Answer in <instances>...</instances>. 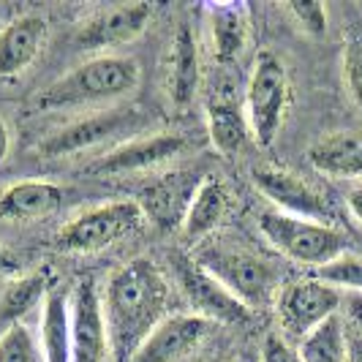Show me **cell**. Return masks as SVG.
Wrapping results in <instances>:
<instances>
[{
	"label": "cell",
	"mask_w": 362,
	"mask_h": 362,
	"mask_svg": "<svg viewBox=\"0 0 362 362\" xmlns=\"http://www.w3.org/2000/svg\"><path fill=\"white\" fill-rule=\"evenodd\" d=\"M101 305L115 362H131L169 316V278L153 259H134L109 275Z\"/></svg>",
	"instance_id": "1"
},
{
	"label": "cell",
	"mask_w": 362,
	"mask_h": 362,
	"mask_svg": "<svg viewBox=\"0 0 362 362\" xmlns=\"http://www.w3.org/2000/svg\"><path fill=\"white\" fill-rule=\"evenodd\" d=\"M139 66L131 57L120 54H98L76 66L66 76L54 79L47 90L36 98L41 112H57V109L90 107L101 101L123 98L139 85Z\"/></svg>",
	"instance_id": "2"
},
{
	"label": "cell",
	"mask_w": 362,
	"mask_h": 362,
	"mask_svg": "<svg viewBox=\"0 0 362 362\" xmlns=\"http://www.w3.org/2000/svg\"><path fill=\"white\" fill-rule=\"evenodd\" d=\"M194 259L251 313L275 305V297L281 291V270L270 259L223 240L202 245Z\"/></svg>",
	"instance_id": "3"
},
{
	"label": "cell",
	"mask_w": 362,
	"mask_h": 362,
	"mask_svg": "<svg viewBox=\"0 0 362 362\" xmlns=\"http://www.w3.org/2000/svg\"><path fill=\"white\" fill-rule=\"evenodd\" d=\"M259 229L272 248L294 264L322 270L329 262L349 251V240L332 223L297 218L281 210H267L259 216Z\"/></svg>",
	"instance_id": "4"
},
{
	"label": "cell",
	"mask_w": 362,
	"mask_h": 362,
	"mask_svg": "<svg viewBox=\"0 0 362 362\" xmlns=\"http://www.w3.org/2000/svg\"><path fill=\"white\" fill-rule=\"evenodd\" d=\"M291 104V82L284 60L270 49L256 54L251 79L245 88V117L251 126V136L259 147H270L286 120Z\"/></svg>",
	"instance_id": "5"
},
{
	"label": "cell",
	"mask_w": 362,
	"mask_h": 362,
	"mask_svg": "<svg viewBox=\"0 0 362 362\" xmlns=\"http://www.w3.org/2000/svg\"><path fill=\"white\" fill-rule=\"evenodd\" d=\"M145 223L147 218L136 199L107 202L69 221L54 237V248L63 254H95L142 232Z\"/></svg>",
	"instance_id": "6"
},
{
	"label": "cell",
	"mask_w": 362,
	"mask_h": 362,
	"mask_svg": "<svg viewBox=\"0 0 362 362\" xmlns=\"http://www.w3.org/2000/svg\"><path fill=\"white\" fill-rule=\"evenodd\" d=\"M341 300H344V291L310 275L281 286L275 297V313H278L281 329L289 338L303 341L319 325H325L327 319L341 313Z\"/></svg>",
	"instance_id": "7"
},
{
	"label": "cell",
	"mask_w": 362,
	"mask_h": 362,
	"mask_svg": "<svg viewBox=\"0 0 362 362\" xmlns=\"http://www.w3.org/2000/svg\"><path fill=\"white\" fill-rule=\"evenodd\" d=\"M71 362H115L101 289L93 275L71 286Z\"/></svg>",
	"instance_id": "8"
},
{
	"label": "cell",
	"mask_w": 362,
	"mask_h": 362,
	"mask_svg": "<svg viewBox=\"0 0 362 362\" xmlns=\"http://www.w3.org/2000/svg\"><path fill=\"white\" fill-rule=\"evenodd\" d=\"M202 175L197 169H172L142 185L136 204L142 207L145 218L158 226L161 232H180L182 221L188 216V207L199 191Z\"/></svg>",
	"instance_id": "9"
},
{
	"label": "cell",
	"mask_w": 362,
	"mask_h": 362,
	"mask_svg": "<svg viewBox=\"0 0 362 362\" xmlns=\"http://www.w3.org/2000/svg\"><path fill=\"white\" fill-rule=\"evenodd\" d=\"M251 177H254L256 188L275 204V210L297 218H310V221L332 223V216H335L332 202L327 199L325 191H319L305 177L294 175L289 169L272 166V163L256 166Z\"/></svg>",
	"instance_id": "10"
},
{
	"label": "cell",
	"mask_w": 362,
	"mask_h": 362,
	"mask_svg": "<svg viewBox=\"0 0 362 362\" xmlns=\"http://www.w3.org/2000/svg\"><path fill=\"white\" fill-rule=\"evenodd\" d=\"M172 275L177 281L182 294L188 297L191 305H197V316H204L210 322L223 325H245L254 313L245 308L240 300H235L229 291L218 284L210 272L197 264L194 256H172Z\"/></svg>",
	"instance_id": "11"
},
{
	"label": "cell",
	"mask_w": 362,
	"mask_h": 362,
	"mask_svg": "<svg viewBox=\"0 0 362 362\" xmlns=\"http://www.w3.org/2000/svg\"><path fill=\"white\" fill-rule=\"evenodd\" d=\"M136 126H139L136 109H107V112H95L90 117H82L71 126L57 128L52 136L38 142L36 150L41 158H63V156L98 147L101 142L112 139L117 131H128Z\"/></svg>",
	"instance_id": "12"
},
{
	"label": "cell",
	"mask_w": 362,
	"mask_h": 362,
	"mask_svg": "<svg viewBox=\"0 0 362 362\" xmlns=\"http://www.w3.org/2000/svg\"><path fill=\"white\" fill-rule=\"evenodd\" d=\"M156 6L153 3H117V6H107L101 11H95L82 33H79V47L85 49H117L126 47L131 41L145 33L153 22Z\"/></svg>",
	"instance_id": "13"
},
{
	"label": "cell",
	"mask_w": 362,
	"mask_h": 362,
	"mask_svg": "<svg viewBox=\"0 0 362 362\" xmlns=\"http://www.w3.org/2000/svg\"><path fill=\"white\" fill-rule=\"evenodd\" d=\"M185 150V136L180 134H153L142 139H131L126 145L109 150L98 161L88 166V172L95 177H120L134 172H150L161 163L177 158Z\"/></svg>",
	"instance_id": "14"
},
{
	"label": "cell",
	"mask_w": 362,
	"mask_h": 362,
	"mask_svg": "<svg viewBox=\"0 0 362 362\" xmlns=\"http://www.w3.org/2000/svg\"><path fill=\"white\" fill-rule=\"evenodd\" d=\"M216 322L197 313H169L161 325L150 332L131 362H177L188 357L197 346L213 332Z\"/></svg>",
	"instance_id": "15"
},
{
	"label": "cell",
	"mask_w": 362,
	"mask_h": 362,
	"mask_svg": "<svg viewBox=\"0 0 362 362\" xmlns=\"http://www.w3.org/2000/svg\"><path fill=\"white\" fill-rule=\"evenodd\" d=\"M199 38L188 22H180L169 41V57H166V93L172 107L185 112L194 104L199 93Z\"/></svg>",
	"instance_id": "16"
},
{
	"label": "cell",
	"mask_w": 362,
	"mask_h": 362,
	"mask_svg": "<svg viewBox=\"0 0 362 362\" xmlns=\"http://www.w3.org/2000/svg\"><path fill=\"white\" fill-rule=\"evenodd\" d=\"M49 36L47 19L38 14H22L0 28V76L22 74L38 52L44 49Z\"/></svg>",
	"instance_id": "17"
},
{
	"label": "cell",
	"mask_w": 362,
	"mask_h": 362,
	"mask_svg": "<svg viewBox=\"0 0 362 362\" xmlns=\"http://www.w3.org/2000/svg\"><path fill=\"white\" fill-rule=\"evenodd\" d=\"M41 360L71 362V289L52 281L41 303Z\"/></svg>",
	"instance_id": "18"
},
{
	"label": "cell",
	"mask_w": 362,
	"mask_h": 362,
	"mask_svg": "<svg viewBox=\"0 0 362 362\" xmlns=\"http://www.w3.org/2000/svg\"><path fill=\"white\" fill-rule=\"evenodd\" d=\"M308 161L329 177H362V128H344L319 136L308 147Z\"/></svg>",
	"instance_id": "19"
},
{
	"label": "cell",
	"mask_w": 362,
	"mask_h": 362,
	"mask_svg": "<svg viewBox=\"0 0 362 362\" xmlns=\"http://www.w3.org/2000/svg\"><path fill=\"white\" fill-rule=\"evenodd\" d=\"M63 188L47 180H19L0 191L3 221H41L63 204Z\"/></svg>",
	"instance_id": "20"
},
{
	"label": "cell",
	"mask_w": 362,
	"mask_h": 362,
	"mask_svg": "<svg viewBox=\"0 0 362 362\" xmlns=\"http://www.w3.org/2000/svg\"><path fill=\"white\" fill-rule=\"evenodd\" d=\"M213 54L221 66H232L245 52L251 38V8L245 3H216L207 6Z\"/></svg>",
	"instance_id": "21"
},
{
	"label": "cell",
	"mask_w": 362,
	"mask_h": 362,
	"mask_svg": "<svg viewBox=\"0 0 362 362\" xmlns=\"http://www.w3.org/2000/svg\"><path fill=\"white\" fill-rule=\"evenodd\" d=\"M207 131H210V142H213V147L221 156H237L254 139L248 117H245V107L237 101L232 93L223 90L210 98Z\"/></svg>",
	"instance_id": "22"
},
{
	"label": "cell",
	"mask_w": 362,
	"mask_h": 362,
	"mask_svg": "<svg viewBox=\"0 0 362 362\" xmlns=\"http://www.w3.org/2000/svg\"><path fill=\"white\" fill-rule=\"evenodd\" d=\"M226 210H229V188H226V182L216 177V175H207L202 180L191 207H188V216L182 221V240L185 243H202L204 237H210L218 229V223L223 221Z\"/></svg>",
	"instance_id": "23"
},
{
	"label": "cell",
	"mask_w": 362,
	"mask_h": 362,
	"mask_svg": "<svg viewBox=\"0 0 362 362\" xmlns=\"http://www.w3.org/2000/svg\"><path fill=\"white\" fill-rule=\"evenodd\" d=\"M52 281V270L41 267V270H33L28 275H19L11 286L3 291V297H0V335L11 327L22 325V319L36 308L38 303H44Z\"/></svg>",
	"instance_id": "24"
},
{
	"label": "cell",
	"mask_w": 362,
	"mask_h": 362,
	"mask_svg": "<svg viewBox=\"0 0 362 362\" xmlns=\"http://www.w3.org/2000/svg\"><path fill=\"white\" fill-rule=\"evenodd\" d=\"M303 362H349V329L341 313L327 319L297 346Z\"/></svg>",
	"instance_id": "25"
},
{
	"label": "cell",
	"mask_w": 362,
	"mask_h": 362,
	"mask_svg": "<svg viewBox=\"0 0 362 362\" xmlns=\"http://www.w3.org/2000/svg\"><path fill=\"white\" fill-rule=\"evenodd\" d=\"M313 278L325 281L329 286L341 291H357L362 294V254L346 251L344 256H338L335 262H329L327 267L313 272Z\"/></svg>",
	"instance_id": "26"
},
{
	"label": "cell",
	"mask_w": 362,
	"mask_h": 362,
	"mask_svg": "<svg viewBox=\"0 0 362 362\" xmlns=\"http://www.w3.org/2000/svg\"><path fill=\"white\" fill-rule=\"evenodd\" d=\"M0 362H44L36 338L25 322L0 335Z\"/></svg>",
	"instance_id": "27"
},
{
	"label": "cell",
	"mask_w": 362,
	"mask_h": 362,
	"mask_svg": "<svg viewBox=\"0 0 362 362\" xmlns=\"http://www.w3.org/2000/svg\"><path fill=\"white\" fill-rule=\"evenodd\" d=\"M286 11L297 19V25L310 36H325L327 33V6L316 0H294L286 3Z\"/></svg>",
	"instance_id": "28"
},
{
	"label": "cell",
	"mask_w": 362,
	"mask_h": 362,
	"mask_svg": "<svg viewBox=\"0 0 362 362\" xmlns=\"http://www.w3.org/2000/svg\"><path fill=\"white\" fill-rule=\"evenodd\" d=\"M344 76L351 98L362 107V36H351L344 49Z\"/></svg>",
	"instance_id": "29"
},
{
	"label": "cell",
	"mask_w": 362,
	"mask_h": 362,
	"mask_svg": "<svg viewBox=\"0 0 362 362\" xmlns=\"http://www.w3.org/2000/svg\"><path fill=\"white\" fill-rule=\"evenodd\" d=\"M262 362H303L297 346L286 341V335L281 332H267L264 344H262Z\"/></svg>",
	"instance_id": "30"
},
{
	"label": "cell",
	"mask_w": 362,
	"mask_h": 362,
	"mask_svg": "<svg viewBox=\"0 0 362 362\" xmlns=\"http://www.w3.org/2000/svg\"><path fill=\"white\" fill-rule=\"evenodd\" d=\"M341 319H344L346 329L351 335L362 338V294L357 291H344L341 300Z\"/></svg>",
	"instance_id": "31"
},
{
	"label": "cell",
	"mask_w": 362,
	"mask_h": 362,
	"mask_svg": "<svg viewBox=\"0 0 362 362\" xmlns=\"http://www.w3.org/2000/svg\"><path fill=\"white\" fill-rule=\"evenodd\" d=\"M19 272V259L6 245H0V278H11Z\"/></svg>",
	"instance_id": "32"
},
{
	"label": "cell",
	"mask_w": 362,
	"mask_h": 362,
	"mask_svg": "<svg viewBox=\"0 0 362 362\" xmlns=\"http://www.w3.org/2000/svg\"><path fill=\"white\" fill-rule=\"evenodd\" d=\"M346 207H349V213L354 216V221L362 223V182L354 185V188L346 194Z\"/></svg>",
	"instance_id": "33"
},
{
	"label": "cell",
	"mask_w": 362,
	"mask_h": 362,
	"mask_svg": "<svg viewBox=\"0 0 362 362\" xmlns=\"http://www.w3.org/2000/svg\"><path fill=\"white\" fill-rule=\"evenodd\" d=\"M8 150H11V134H8V126H6V120L0 117V163L6 161Z\"/></svg>",
	"instance_id": "34"
},
{
	"label": "cell",
	"mask_w": 362,
	"mask_h": 362,
	"mask_svg": "<svg viewBox=\"0 0 362 362\" xmlns=\"http://www.w3.org/2000/svg\"><path fill=\"white\" fill-rule=\"evenodd\" d=\"M349 362H362V338L349 332Z\"/></svg>",
	"instance_id": "35"
}]
</instances>
